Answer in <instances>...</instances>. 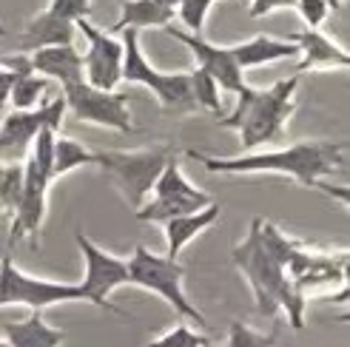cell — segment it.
I'll list each match as a JSON object with an SVG mask.
<instances>
[{"instance_id": "ffe728a7", "label": "cell", "mask_w": 350, "mask_h": 347, "mask_svg": "<svg viewBox=\"0 0 350 347\" xmlns=\"http://www.w3.org/2000/svg\"><path fill=\"white\" fill-rule=\"evenodd\" d=\"M21 40L26 48H46V46H75V23L60 20V17L49 14L46 9L34 14L26 23Z\"/></svg>"}, {"instance_id": "5b68a950", "label": "cell", "mask_w": 350, "mask_h": 347, "mask_svg": "<svg viewBox=\"0 0 350 347\" xmlns=\"http://www.w3.org/2000/svg\"><path fill=\"white\" fill-rule=\"evenodd\" d=\"M174 154L177 151L171 145H151L137 151H94V165L126 197L131 211H137L148 199L157 177H160V171Z\"/></svg>"}, {"instance_id": "7c38bea8", "label": "cell", "mask_w": 350, "mask_h": 347, "mask_svg": "<svg viewBox=\"0 0 350 347\" xmlns=\"http://www.w3.org/2000/svg\"><path fill=\"white\" fill-rule=\"evenodd\" d=\"M66 111H72L80 123L106 126L120 134H134L131 111H129V92H100L85 80L63 85Z\"/></svg>"}, {"instance_id": "f546056e", "label": "cell", "mask_w": 350, "mask_h": 347, "mask_svg": "<svg viewBox=\"0 0 350 347\" xmlns=\"http://www.w3.org/2000/svg\"><path fill=\"white\" fill-rule=\"evenodd\" d=\"M293 9L302 14V20L308 23V29H319L325 23L327 12H330V6L325 3V0H296Z\"/></svg>"}, {"instance_id": "74e56055", "label": "cell", "mask_w": 350, "mask_h": 347, "mask_svg": "<svg viewBox=\"0 0 350 347\" xmlns=\"http://www.w3.org/2000/svg\"><path fill=\"white\" fill-rule=\"evenodd\" d=\"M208 347H211V344H208Z\"/></svg>"}, {"instance_id": "d4e9b609", "label": "cell", "mask_w": 350, "mask_h": 347, "mask_svg": "<svg viewBox=\"0 0 350 347\" xmlns=\"http://www.w3.org/2000/svg\"><path fill=\"white\" fill-rule=\"evenodd\" d=\"M23 188V165H0V214H14Z\"/></svg>"}, {"instance_id": "4dcf8cb0", "label": "cell", "mask_w": 350, "mask_h": 347, "mask_svg": "<svg viewBox=\"0 0 350 347\" xmlns=\"http://www.w3.org/2000/svg\"><path fill=\"white\" fill-rule=\"evenodd\" d=\"M296 0H251V17H265L276 9H293Z\"/></svg>"}, {"instance_id": "8fae6325", "label": "cell", "mask_w": 350, "mask_h": 347, "mask_svg": "<svg viewBox=\"0 0 350 347\" xmlns=\"http://www.w3.org/2000/svg\"><path fill=\"white\" fill-rule=\"evenodd\" d=\"M66 114V100L57 97L31 111H12L0 123V165H23L38 131L46 126L60 134Z\"/></svg>"}, {"instance_id": "836d02e7", "label": "cell", "mask_w": 350, "mask_h": 347, "mask_svg": "<svg viewBox=\"0 0 350 347\" xmlns=\"http://www.w3.org/2000/svg\"><path fill=\"white\" fill-rule=\"evenodd\" d=\"M325 3H327L330 9H342V0H325Z\"/></svg>"}, {"instance_id": "ac0fdd59", "label": "cell", "mask_w": 350, "mask_h": 347, "mask_svg": "<svg viewBox=\"0 0 350 347\" xmlns=\"http://www.w3.org/2000/svg\"><path fill=\"white\" fill-rule=\"evenodd\" d=\"M219 217H222V205H219V202H211V205L200 208V211H194V214L168 219V222L163 225V228H165V242H168L165 256H168V259H177L188 242L194 239V236H200L202 231L211 228V225H214Z\"/></svg>"}, {"instance_id": "6da1fadb", "label": "cell", "mask_w": 350, "mask_h": 347, "mask_svg": "<svg viewBox=\"0 0 350 347\" xmlns=\"http://www.w3.org/2000/svg\"><path fill=\"white\" fill-rule=\"evenodd\" d=\"M345 143L330 140H305L279 151H262V154H242L231 160L205 157L200 151H188L205 171L211 174H282L293 177L305 188H322L325 177H334L345 168Z\"/></svg>"}, {"instance_id": "4316f807", "label": "cell", "mask_w": 350, "mask_h": 347, "mask_svg": "<svg viewBox=\"0 0 350 347\" xmlns=\"http://www.w3.org/2000/svg\"><path fill=\"white\" fill-rule=\"evenodd\" d=\"M214 0H180L174 14H180V20L185 23L183 31L188 34H202V26H205V17L211 12Z\"/></svg>"}, {"instance_id": "484cf974", "label": "cell", "mask_w": 350, "mask_h": 347, "mask_svg": "<svg viewBox=\"0 0 350 347\" xmlns=\"http://www.w3.org/2000/svg\"><path fill=\"white\" fill-rule=\"evenodd\" d=\"M276 327L271 333H256L245 322H231L228 327V344L225 347H276Z\"/></svg>"}, {"instance_id": "7402d4cb", "label": "cell", "mask_w": 350, "mask_h": 347, "mask_svg": "<svg viewBox=\"0 0 350 347\" xmlns=\"http://www.w3.org/2000/svg\"><path fill=\"white\" fill-rule=\"evenodd\" d=\"M80 165H94V151H89L83 143L72 137H55V157H51V177H63V174L75 171Z\"/></svg>"}, {"instance_id": "4fadbf2b", "label": "cell", "mask_w": 350, "mask_h": 347, "mask_svg": "<svg viewBox=\"0 0 350 347\" xmlns=\"http://www.w3.org/2000/svg\"><path fill=\"white\" fill-rule=\"evenodd\" d=\"M75 26L89 40V51L83 55V80L100 92H114L122 80V43L92 20H77Z\"/></svg>"}, {"instance_id": "2e32d148", "label": "cell", "mask_w": 350, "mask_h": 347, "mask_svg": "<svg viewBox=\"0 0 350 347\" xmlns=\"http://www.w3.org/2000/svg\"><path fill=\"white\" fill-rule=\"evenodd\" d=\"M31 72L40 77L60 80V85L80 83L83 80V55L77 46H46L31 51Z\"/></svg>"}, {"instance_id": "e575fe53", "label": "cell", "mask_w": 350, "mask_h": 347, "mask_svg": "<svg viewBox=\"0 0 350 347\" xmlns=\"http://www.w3.org/2000/svg\"><path fill=\"white\" fill-rule=\"evenodd\" d=\"M0 68H6V57H0Z\"/></svg>"}, {"instance_id": "7a4b0ae2", "label": "cell", "mask_w": 350, "mask_h": 347, "mask_svg": "<svg viewBox=\"0 0 350 347\" xmlns=\"http://www.w3.org/2000/svg\"><path fill=\"white\" fill-rule=\"evenodd\" d=\"M234 265L239 268V273L248 279L251 290H254V302L259 316L265 319H276L279 310H285V316L291 322L293 331H302L305 327V307L308 302L296 293V288L291 285V279L285 276V268L271 256V251L262 242V219H251L248 236H245L231 253Z\"/></svg>"}, {"instance_id": "f1b7e54d", "label": "cell", "mask_w": 350, "mask_h": 347, "mask_svg": "<svg viewBox=\"0 0 350 347\" xmlns=\"http://www.w3.org/2000/svg\"><path fill=\"white\" fill-rule=\"evenodd\" d=\"M49 14L60 17V20H68V23H77V20H89L92 14V0H51L46 6Z\"/></svg>"}, {"instance_id": "8992f818", "label": "cell", "mask_w": 350, "mask_h": 347, "mask_svg": "<svg viewBox=\"0 0 350 347\" xmlns=\"http://www.w3.org/2000/svg\"><path fill=\"white\" fill-rule=\"evenodd\" d=\"M122 80L134 85H146L165 114H194L197 102L191 94V74H163L146 60L139 48V31L122 29Z\"/></svg>"}, {"instance_id": "9a60e30c", "label": "cell", "mask_w": 350, "mask_h": 347, "mask_svg": "<svg viewBox=\"0 0 350 347\" xmlns=\"http://www.w3.org/2000/svg\"><path fill=\"white\" fill-rule=\"evenodd\" d=\"M291 43H296L299 48V72H325V68H347L350 66V55L336 46L330 38L319 29H305V31H296Z\"/></svg>"}, {"instance_id": "9c48e42d", "label": "cell", "mask_w": 350, "mask_h": 347, "mask_svg": "<svg viewBox=\"0 0 350 347\" xmlns=\"http://www.w3.org/2000/svg\"><path fill=\"white\" fill-rule=\"evenodd\" d=\"M75 239H77V248H80L83 262H85V276H83V282L77 285L80 293H83V302H92L94 307L109 310V314H114V316H126L109 299L111 290L129 285V265H126V259L103 251L100 245H94V242L85 234H80V231L75 234Z\"/></svg>"}, {"instance_id": "d590c367", "label": "cell", "mask_w": 350, "mask_h": 347, "mask_svg": "<svg viewBox=\"0 0 350 347\" xmlns=\"http://www.w3.org/2000/svg\"><path fill=\"white\" fill-rule=\"evenodd\" d=\"M0 347H9V344H6V342H3V339H0Z\"/></svg>"}, {"instance_id": "5bb4252c", "label": "cell", "mask_w": 350, "mask_h": 347, "mask_svg": "<svg viewBox=\"0 0 350 347\" xmlns=\"http://www.w3.org/2000/svg\"><path fill=\"white\" fill-rule=\"evenodd\" d=\"M165 31L191 48V55L197 57V68H202V72L211 74L219 89L237 94L245 85V74H242V68L237 66L228 46H214V43H208L202 34H188V31H183L177 26H165Z\"/></svg>"}, {"instance_id": "1f68e13d", "label": "cell", "mask_w": 350, "mask_h": 347, "mask_svg": "<svg viewBox=\"0 0 350 347\" xmlns=\"http://www.w3.org/2000/svg\"><path fill=\"white\" fill-rule=\"evenodd\" d=\"M17 77L21 74H14L12 68H0V111L9 106V92H12V85H14Z\"/></svg>"}, {"instance_id": "83f0119b", "label": "cell", "mask_w": 350, "mask_h": 347, "mask_svg": "<svg viewBox=\"0 0 350 347\" xmlns=\"http://www.w3.org/2000/svg\"><path fill=\"white\" fill-rule=\"evenodd\" d=\"M208 344H211V339L205 333H197L194 327H188V324H177V327H171L168 333H163L160 339L148 342V347H208Z\"/></svg>"}, {"instance_id": "3957f363", "label": "cell", "mask_w": 350, "mask_h": 347, "mask_svg": "<svg viewBox=\"0 0 350 347\" xmlns=\"http://www.w3.org/2000/svg\"><path fill=\"white\" fill-rule=\"evenodd\" d=\"M299 77H285L271 89H254L245 83L237 92V109L228 117H219V126L237 128L245 151H256L259 145L273 143L282 137L285 123L293 117V92Z\"/></svg>"}, {"instance_id": "44dd1931", "label": "cell", "mask_w": 350, "mask_h": 347, "mask_svg": "<svg viewBox=\"0 0 350 347\" xmlns=\"http://www.w3.org/2000/svg\"><path fill=\"white\" fill-rule=\"evenodd\" d=\"M174 9H165L154 0H126L120 9V20L114 23V31L122 29H151V26H171L174 20Z\"/></svg>"}, {"instance_id": "e0dca14e", "label": "cell", "mask_w": 350, "mask_h": 347, "mask_svg": "<svg viewBox=\"0 0 350 347\" xmlns=\"http://www.w3.org/2000/svg\"><path fill=\"white\" fill-rule=\"evenodd\" d=\"M228 48H231L237 66L242 68V74L248 72V68L265 66V63H279V60L299 57V48H296V43L276 40V38H268V34H256V38L245 40V43H237V46H228Z\"/></svg>"}, {"instance_id": "cb8c5ba5", "label": "cell", "mask_w": 350, "mask_h": 347, "mask_svg": "<svg viewBox=\"0 0 350 347\" xmlns=\"http://www.w3.org/2000/svg\"><path fill=\"white\" fill-rule=\"evenodd\" d=\"M191 94H194L197 109H208L211 114L222 117V100H219V85L214 83V77L202 72V68H194L191 72Z\"/></svg>"}, {"instance_id": "603a6c76", "label": "cell", "mask_w": 350, "mask_h": 347, "mask_svg": "<svg viewBox=\"0 0 350 347\" xmlns=\"http://www.w3.org/2000/svg\"><path fill=\"white\" fill-rule=\"evenodd\" d=\"M46 89H49V80L40 77V74H21L14 80L12 92H9V102L14 106V111H31L38 102H43L46 97Z\"/></svg>"}, {"instance_id": "52a82bcc", "label": "cell", "mask_w": 350, "mask_h": 347, "mask_svg": "<svg viewBox=\"0 0 350 347\" xmlns=\"http://www.w3.org/2000/svg\"><path fill=\"white\" fill-rule=\"evenodd\" d=\"M126 265H129V285H137L143 290L157 293V296L165 299L183 319L194 322V324L202 327V331H208V319L188 302L185 290H183L185 268L177 262V259L157 256L146 245H137L131 259H126Z\"/></svg>"}, {"instance_id": "277c9868", "label": "cell", "mask_w": 350, "mask_h": 347, "mask_svg": "<svg viewBox=\"0 0 350 347\" xmlns=\"http://www.w3.org/2000/svg\"><path fill=\"white\" fill-rule=\"evenodd\" d=\"M55 137L57 131L40 128L31 143L29 157L23 160V188L21 199L12 214V231H9V248H14L21 239H31V245H38L40 228L46 219V197L49 185L55 182L51 177V157H55Z\"/></svg>"}, {"instance_id": "ba28073f", "label": "cell", "mask_w": 350, "mask_h": 347, "mask_svg": "<svg viewBox=\"0 0 350 347\" xmlns=\"http://www.w3.org/2000/svg\"><path fill=\"white\" fill-rule=\"evenodd\" d=\"M211 202H214L211 194H205V191L194 188V185L185 180L177 154H174V157L165 163V168L160 171V177H157L148 199L137 208L134 217H137L139 222L165 225V222L174 219V217L194 214V211H200V208L211 205Z\"/></svg>"}, {"instance_id": "8d00e7d4", "label": "cell", "mask_w": 350, "mask_h": 347, "mask_svg": "<svg viewBox=\"0 0 350 347\" xmlns=\"http://www.w3.org/2000/svg\"><path fill=\"white\" fill-rule=\"evenodd\" d=\"M0 34H6V29H3V26H0Z\"/></svg>"}, {"instance_id": "30bf717a", "label": "cell", "mask_w": 350, "mask_h": 347, "mask_svg": "<svg viewBox=\"0 0 350 347\" xmlns=\"http://www.w3.org/2000/svg\"><path fill=\"white\" fill-rule=\"evenodd\" d=\"M63 302H83L80 288L29 276L12 262L9 253L0 259V307L26 305V307L40 314L43 307L63 305Z\"/></svg>"}, {"instance_id": "d6a6232c", "label": "cell", "mask_w": 350, "mask_h": 347, "mask_svg": "<svg viewBox=\"0 0 350 347\" xmlns=\"http://www.w3.org/2000/svg\"><path fill=\"white\" fill-rule=\"evenodd\" d=\"M154 3H160V6H165V9H177L180 0H154Z\"/></svg>"}, {"instance_id": "d6986e66", "label": "cell", "mask_w": 350, "mask_h": 347, "mask_svg": "<svg viewBox=\"0 0 350 347\" xmlns=\"http://www.w3.org/2000/svg\"><path fill=\"white\" fill-rule=\"evenodd\" d=\"M3 333L9 347H63V342L68 339L66 331L51 327L38 310H31L23 322H6Z\"/></svg>"}]
</instances>
